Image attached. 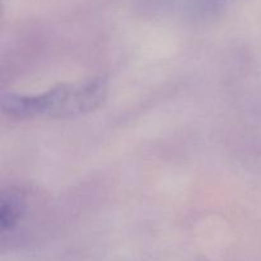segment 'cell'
<instances>
[{"label":"cell","instance_id":"obj_2","mask_svg":"<svg viewBox=\"0 0 261 261\" xmlns=\"http://www.w3.org/2000/svg\"><path fill=\"white\" fill-rule=\"evenodd\" d=\"M24 213V198L19 191L10 190L2 196L0 206V224L3 232L12 231L20 222Z\"/></svg>","mask_w":261,"mask_h":261},{"label":"cell","instance_id":"obj_1","mask_svg":"<svg viewBox=\"0 0 261 261\" xmlns=\"http://www.w3.org/2000/svg\"><path fill=\"white\" fill-rule=\"evenodd\" d=\"M107 83L102 78L63 83L38 94H4L2 110L15 120L35 117L73 119L94 111L107 97Z\"/></svg>","mask_w":261,"mask_h":261}]
</instances>
